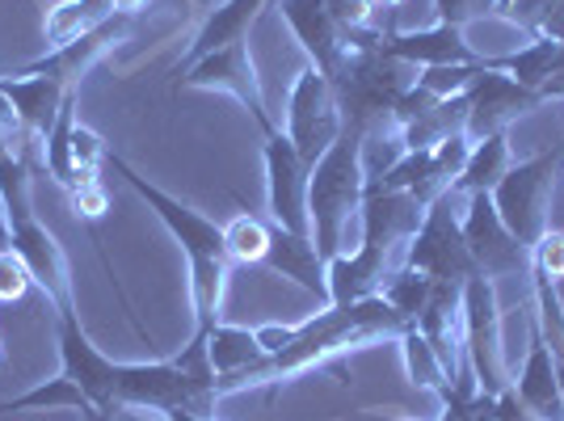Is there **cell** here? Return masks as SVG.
<instances>
[{
	"label": "cell",
	"mask_w": 564,
	"mask_h": 421,
	"mask_svg": "<svg viewBox=\"0 0 564 421\" xmlns=\"http://www.w3.org/2000/svg\"><path fill=\"white\" fill-rule=\"evenodd\" d=\"M400 346H404V367H409V379H413V384H422V388H430V392H438V388L451 379L447 367H443V358H438L434 346L417 333V325H409L404 333H400Z\"/></svg>",
	"instance_id": "cell-33"
},
{
	"label": "cell",
	"mask_w": 564,
	"mask_h": 421,
	"mask_svg": "<svg viewBox=\"0 0 564 421\" xmlns=\"http://www.w3.org/2000/svg\"><path fill=\"white\" fill-rule=\"evenodd\" d=\"M0 94L4 101L13 106V115L22 122V131L30 136L34 143H43L51 136V127H55V118L64 110V101H68V89L59 85V80H51L43 72H13V76H4L0 80Z\"/></svg>",
	"instance_id": "cell-17"
},
{
	"label": "cell",
	"mask_w": 564,
	"mask_h": 421,
	"mask_svg": "<svg viewBox=\"0 0 564 421\" xmlns=\"http://www.w3.org/2000/svg\"><path fill=\"white\" fill-rule=\"evenodd\" d=\"M430 152H434V164L447 173L451 186H455V177L464 173V164H468V156H471V140H468V136H451V140L434 143Z\"/></svg>",
	"instance_id": "cell-42"
},
{
	"label": "cell",
	"mask_w": 564,
	"mask_h": 421,
	"mask_svg": "<svg viewBox=\"0 0 564 421\" xmlns=\"http://www.w3.org/2000/svg\"><path fill=\"white\" fill-rule=\"evenodd\" d=\"M68 198L80 219H101V215H106V203H110V198H106V186H101V177H97V182H85V186H76Z\"/></svg>",
	"instance_id": "cell-43"
},
{
	"label": "cell",
	"mask_w": 564,
	"mask_h": 421,
	"mask_svg": "<svg viewBox=\"0 0 564 421\" xmlns=\"http://www.w3.org/2000/svg\"><path fill=\"white\" fill-rule=\"evenodd\" d=\"M325 9H329V18L337 22V30H341V39H346L350 30L376 25V4H371V0H325Z\"/></svg>",
	"instance_id": "cell-40"
},
{
	"label": "cell",
	"mask_w": 564,
	"mask_h": 421,
	"mask_svg": "<svg viewBox=\"0 0 564 421\" xmlns=\"http://www.w3.org/2000/svg\"><path fill=\"white\" fill-rule=\"evenodd\" d=\"M0 207L9 219V249L25 261L30 279L47 291V300L59 307H72V274L68 258L59 249V240L43 228L39 210H34V194H30V161L4 152L0 156Z\"/></svg>",
	"instance_id": "cell-4"
},
{
	"label": "cell",
	"mask_w": 564,
	"mask_h": 421,
	"mask_svg": "<svg viewBox=\"0 0 564 421\" xmlns=\"http://www.w3.org/2000/svg\"><path fill=\"white\" fill-rule=\"evenodd\" d=\"M261 266L282 274V279L300 282L307 295H316V304L329 307V266H325L312 236H295L279 224H270V249H265Z\"/></svg>",
	"instance_id": "cell-20"
},
{
	"label": "cell",
	"mask_w": 564,
	"mask_h": 421,
	"mask_svg": "<svg viewBox=\"0 0 564 421\" xmlns=\"http://www.w3.org/2000/svg\"><path fill=\"white\" fill-rule=\"evenodd\" d=\"M9 249V219H4V207H0V253Z\"/></svg>",
	"instance_id": "cell-47"
},
{
	"label": "cell",
	"mask_w": 564,
	"mask_h": 421,
	"mask_svg": "<svg viewBox=\"0 0 564 421\" xmlns=\"http://www.w3.org/2000/svg\"><path fill=\"white\" fill-rule=\"evenodd\" d=\"M367 136L346 131L329 143V152L312 164L307 177V215H312V240L321 249V258L329 266L341 245H346V224L358 215L362 194H367V164H362Z\"/></svg>",
	"instance_id": "cell-3"
},
{
	"label": "cell",
	"mask_w": 564,
	"mask_h": 421,
	"mask_svg": "<svg viewBox=\"0 0 564 421\" xmlns=\"http://www.w3.org/2000/svg\"><path fill=\"white\" fill-rule=\"evenodd\" d=\"M85 421H161V418H148V413H135V409H118V413H85Z\"/></svg>",
	"instance_id": "cell-45"
},
{
	"label": "cell",
	"mask_w": 564,
	"mask_h": 421,
	"mask_svg": "<svg viewBox=\"0 0 564 421\" xmlns=\"http://www.w3.org/2000/svg\"><path fill=\"white\" fill-rule=\"evenodd\" d=\"M362 240H376V245H409L413 233L422 228L425 207L409 194V190H388L379 186L376 177H367V194H362Z\"/></svg>",
	"instance_id": "cell-16"
},
{
	"label": "cell",
	"mask_w": 564,
	"mask_h": 421,
	"mask_svg": "<svg viewBox=\"0 0 564 421\" xmlns=\"http://www.w3.org/2000/svg\"><path fill=\"white\" fill-rule=\"evenodd\" d=\"M561 161H564V140L556 148L540 152V156H531V161L510 164L506 177L489 194L497 215H501V224L527 249H535V240L552 228L547 224V207H552V190H556V169H561Z\"/></svg>",
	"instance_id": "cell-5"
},
{
	"label": "cell",
	"mask_w": 564,
	"mask_h": 421,
	"mask_svg": "<svg viewBox=\"0 0 564 421\" xmlns=\"http://www.w3.org/2000/svg\"><path fill=\"white\" fill-rule=\"evenodd\" d=\"M59 358H64V375L76 379V388L89 397V404H94L97 413H110L118 363L106 358L89 342V333L76 321V307H59Z\"/></svg>",
	"instance_id": "cell-15"
},
{
	"label": "cell",
	"mask_w": 564,
	"mask_h": 421,
	"mask_svg": "<svg viewBox=\"0 0 564 421\" xmlns=\"http://www.w3.org/2000/svg\"><path fill=\"white\" fill-rule=\"evenodd\" d=\"M506 169H510V140H506V131H497V136L471 143L468 164L451 190L455 194H494V186L506 177Z\"/></svg>",
	"instance_id": "cell-26"
},
{
	"label": "cell",
	"mask_w": 564,
	"mask_h": 421,
	"mask_svg": "<svg viewBox=\"0 0 564 421\" xmlns=\"http://www.w3.org/2000/svg\"><path fill=\"white\" fill-rule=\"evenodd\" d=\"M341 127L358 136H379L383 122H392L397 101L417 85V68L383 51V39L367 51H346V60L329 76Z\"/></svg>",
	"instance_id": "cell-2"
},
{
	"label": "cell",
	"mask_w": 564,
	"mask_h": 421,
	"mask_svg": "<svg viewBox=\"0 0 564 421\" xmlns=\"http://www.w3.org/2000/svg\"><path fill=\"white\" fill-rule=\"evenodd\" d=\"M261 161H265V190H270V219L295 236H312V215H307V177L312 164L295 152L286 131H265L261 136Z\"/></svg>",
	"instance_id": "cell-11"
},
{
	"label": "cell",
	"mask_w": 564,
	"mask_h": 421,
	"mask_svg": "<svg viewBox=\"0 0 564 421\" xmlns=\"http://www.w3.org/2000/svg\"><path fill=\"white\" fill-rule=\"evenodd\" d=\"M131 13H118V18H110L106 25H97V30H89V34H80V39H72V43H64V47H51L43 51L39 60H30V64H22V76L25 72H43V76H51V80H59L68 94H80V80H85V72L94 68L97 60L106 55V51L115 47V43H122L127 39V30H131Z\"/></svg>",
	"instance_id": "cell-14"
},
{
	"label": "cell",
	"mask_w": 564,
	"mask_h": 421,
	"mask_svg": "<svg viewBox=\"0 0 564 421\" xmlns=\"http://www.w3.org/2000/svg\"><path fill=\"white\" fill-rule=\"evenodd\" d=\"M518 400L535 413V421H561L564 418V392H561V371H556V358L547 350L540 333V321L531 316V350L522 363V375L514 379Z\"/></svg>",
	"instance_id": "cell-22"
},
{
	"label": "cell",
	"mask_w": 564,
	"mask_h": 421,
	"mask_svg": "<svg viewBox=\"0 0 564 421\" xmlns=\"http://www.w3.org/2000/svg\"><path fill=\"white\" fill-rule=\"evenodd\" d=\"M464 97H468V127H464V136L471 143L506 131L514 118L531 115V110L543 106V97L535 89H522L518 80H510L506 72H494L489 64L480 68V76L471 80Z\"/></svg>",
	"instance_id": "cell-13"
},
{
	"label": "cell",
	"mask_w": 564,
	"mask_h": 421,
	"mask_svg": "<svg viewBox=\"0 0 564 421\" xmlns=\"http://www.w3.org/2000/svg\"><path fill=\"white\" fill-rule=\"evenodd\" d=\"M118 13H131V18H140V9H148L152 0H115Z\"/></svg>",
	"instance_id": "cell-46"
},
{
	"label": "cell",
	"mask_w": 564,
	"mask_h": 421,
	"mask_svg": "<svg viewBox=\"0 0 564 421\" xmlns=\"http://www.w3.org/2000/svg\"><path fill=\"white\" fill-rule=\"evenodd\" d=\"M547 4L552 0H497V18L501 22H510V25H518V30H527L531 39L540 34V22H543V13H547Z\"/></svg>",
	"instance_id": "cell-36"
},
{
	"label": "cell",
	"mask_w": 564,
	"mask_h": 421,
	"mask_svg": "<svg viewBox=\"0 0 564 421\" xmlns=\"http://www.w3.org/2000/svg\"><path fill=\"white\" fill-rule=\"evenodd\" d=\"M556 371H561V392H564V367H556ZM564 421V418H561Z\"/></svg>",
	"instance_id": "cell-49"
},
{
	"label": "cell",
	"mask_w": 564,
	"mask_h": 421,
	"mask_svg": "<svg viewBox=\"0 0 564 421\" xmlns=\"http://www.w3.org/2000/svg\"><path fill=\"white\" fill-rule=\"evenodd\" d=\"M182 85H189V89H224V94H232L236 101L253 115L261 136L274 131V118L265 110V97H261L258 72H253V60H249L245 39L212 51V55H203V60L189 64L186 72H177V89H182Z\"/></svg>",
	"instance_id": "cell-12"
},
{
	"label": "cell",
	"mask_w": 564,
	"mask_h": 421,
	"mask_svg": "<svg viewBox=\"0 0 564 421\" xmlns=\"http://www.w3.org/2000/svg\"><path fill=\"white\" fill-rule=\"evenodd\" d=\"M540 97H543V101H564V47H561V60H556V68H552V76L543 80Z\"/></svg>",
	"instance_id": "cell-44"
},
{
	"label": "cell",
	"mask_w": 564,
	"mask_h": 421,
	"mask_svg": "<svg viewBox=\"0 0 564 421\" xmlns=\"http://www.w3.org/2000/svg\"><path fill=\"white\" fill-rule=\"evenodd\" d=\"M430 291H434V279H425V274H417V270H400V274H392V282H383V300L397 307L400 316L413 325L417 321V312L425 307V300H430Z\"/></svg>",
	"instance_id": "cell-34"
},
{
	"label": "cell",
	"mask_w": 564,
	"mask_h": 421,
	"mask_svg": "<svg viewBox=\"0 0 564 421\" xmlns=\"http://www.w3.org/2000/svg\"><path fill=\"white\" fill-rule=\"evenodd\" d=\"M388 258L392 249L376 245V240H362L358 253H337L329 261V304H358V300H371L383 291V274H388Z\"/></svg>",
	"instance_id": "cell-23"
},
{
	"label": "cell",
	"mask_w": 564,
	"mask_h": 421,
	"mask_svg": "<svg viewBox=\"0 0 564 421\" xmlns=\"http://www.w3.org/2000/svg\"><path fill=\"white\" fill-rule=\"evenodd\" d=\"M383 51L388 55H397L404 64H413V68H443V64H476V60H485V55H476L471 43L464 39V30L459 25H425V30H388L383 34Z\"/></svg>",
	"instance_id": "cell-18"
},
{
	"label": "cell",
	"mask_w": 564,
	"mask_h": 421,
	"mask_svg": "<svg viewBox=\"0 0 564 421\" xmlns=\"http://www.w3.org/2000/svg\"><path fill=\"white\" fill-rule=\"evenodd\" d=\"M404 328H409V321L383 295L358 300V304H329L300 328H291V342L282 350L261 354L258 363L245 367V371L219 375L215 379V397H228V392H240V388H258V384H282L286 375L321 367L337 354L358 350V346L379 342V337H400Z\"/></svg>",
	"instance_id": "cell-1"
},
{
	"label": "cell",
	"mask_w": 564,
	"mask_h": 421,
	"mask_svg": "<svg viewBox=\"0 0 564 421\" xmlns=\"http://www.w3.org/2000/svg\"><path fill=\"white\" fill-rule=\"evenodd\" d=\"M261 342L253 328H240V325H215L212 328V367H215V379L219 375H232V371H245V367H253L261 358Z\"/></svg>",
	"instance_id": "cell-30"
},
{
	"label": "cell",
	"mask_w": 564,
	"mask_h": 421,
	"mask_svg": "<svg viewBox=\"0 0 564 421\" xmlns=\"http://www.w3.org/2000/svg\"><path fill=\"white\" fill-rule=\"evenodd\" d=\"M337 136H341V110H337L329 76L307 64L286 97V140L295 143L304 164H316Z\"/></svg>",
	"instance_id": "cell-10"
},
{
	"label": "cell",
	"mask_w": 564,
	"mask_h": 421,
	"mask_svg": "<svg viewBox=\"0 0 564 421\" xmlns=\"http://www.w3.org/2000/svg\"><path fill=\"white\" fill-rule=\"evenodd\" d=\"M76 97L72 94L64 101V110L55 118V127H51V136L43 140V169H47L51 177L59 182L64 190L76 186V164H72V136H76Z\"/></svg>",
	"instance_id": "cell-31"
},
{
	"label": "cell",
	"mask_w": 564,
	"mask_h": 421,
	"mask_svg": "<svg viewBox=\"0 0 564 421\" xmlns=\"http://www.w3.org/2000/svg\"><path fill=\"white\" fill-rule=\"evenodd\" d=\"M279 9H282V18H286V25L295 30L300 47L307 51L312 68L333 76L337 64L346 60V39H341L337 22L329 18L325 0H279Z\"/></svg>",
	"instance_id": "cell-21"
},
{
	"label": "cell",
	"mask_w": 564,
	"mask_h": 421,
	"mask_svg": "<svg viewBox=\"0 0 564 421\" xmlns=\"http://www.w3.org/2000/svg\"><path fill=\"white\" fill-rule=\"evenodd\" d=\"M404 421H413V418H404Z\"/></svg>",
	"instance_id": "cell-51"
},
{
	"label": "cell",
	"mask_w": 564,
	"mask_h": 421,
	"mask_svg": "<svg viewBox=\"0 0 564 421\" xmlns=\"http://www.w3.org/2000/svg\"><path fill=\"white\" fill-rule=\"evenodd\" d=\"M224 245H228V261L261 266V261H265V249H270V224H265L261 215L240 210L232 224L224 228Z\"/></svg>",
	"instance_id": "cell-32"
},
{
	"label": "cell",
	"mask_w": 564,
	"mask_h": 421,
	"mask_svg": "<svg viewBox=\"0 0 564 421\" xmlns=\"http://www.w3.org/2000/svg\"><path fill=\"white\" fill-rule=\"evenodd\" d=\"M561 47L564 43H552V39H531V43L518 47L514 55H489L485 64H489L494 72H506V76L518 80L522 89H535V94H540L543 80L552 76L556 60H561Z\"/></svg>",
	"instance_id": "cell-27"
},
{
	"label": "cell",
	"mask_w": 564,
	"mask_h": 421,
	"mask_svg": "<svg viewBox=\"0 0 564 421\" xmlns=\"http://www.w3.org/2000/svg\"><path fill=\"white\" fill-rule=\"evenodd\" d=\"M464 358L480 392L501 397L510 388L506 379V354H501V307H497V282L476 274L464 282Z\"/></svg>",
	"instance_id": "cell-8"
},
{
	"label": "cell",
	"mask_w": 564,
	"mask_h": 421,
	"mask_svg": "<svg viewBox=\"0 0 564 421\" xmlns=\"http://www.w3.org/2000/svg\"><path fill=\"white\" fill-rule=\"evenodd\" d=\"M376 9H397V4H404V0H371Z\"/></svg>",
	"instance_id": "cell-48"
},
{
	"label": "cell",
	"mask_w": 564,
	"mask_h": 421,
	"mask_svg": "<svg viewBox=\"0 0 564 421\" xmlns=\"http://www.w3.org/2000/svg\"><path fill=\"white\" fill-rule=\"evenodd\" d=\"M0 363H4V354H0Z\"/></svg>",
	"instance_id": "cell-50"
},
{
	"label": "cell",
	"mask_w": 564,
	"mask_h": 421,
	"mask_svg": "<svg viewBox=\"0 0 564 421\" xmlns=\"http://www.w3.org/2000/svg\"><path fill=\"white\" fill-rule=\"evenodd\" d=\"M30 270H25V261L13 253V249H4L0 253V304H13V300H22L25 287H30Z\"/></svg>",
	"instance_id": "cell-41"
},
{
	"label": "cell",
	"mask_w": 564,
	"mask_h": 421,
	"mask_svg": "<svg viewBox=\"0 0 564 421\" xmlns=\"http://www.w3.org/2000/svg\"><path fill=\"white\" fill-rule=\"evenodd\" d=\"M265 4H270V0H224V4H215L212 18H207L203 30L194 34L189 55L173 68V76H177V72H186L189 64H198V60H203V55H212V51L228 47V43H240V39L249 34L253 18H258Z\"/></svg>",
	"instance_id": "cell-24"
},
{
	"label": "cell",
	"mask_w": 564,
	"mask_h": 421,
	"mask_svg": "<svg viewBox=\"0 0 564 421\" xmlns=\"http://www.w3.org/2000/svg\"><path fill=\"white\" fill-rule=\"evenodd\" d=\"M459 224H464V240H468L471 261L480 266V274L494 282H518L531 295V249L501 224L494 198L468 194V210Z\"/></svg>",
	"instance_id": "cell-7"
},
{
	"label": "cell",
	"mask_w": 564,
	"mask_h": 421,
	"mask_svg": "<svg viewBox=\"0 0 564 421\" xmlns=\"http://www.w3.org/2000/svg\"><path fill=\"white\" fill-rule=\"evenodd\" d=\"M34 148H43V143H34L30 136H25L18 115H13V106H9L4 94H0V156H4V152H13V156L30 161V152H34Z\"/></svg>",
	"instance_id": "cell-39"
},
{
	"label": "cell",
	"mask_w": 564,
	"mask_h": 421,
	"mask_svg": "<svg viewBox=\"0 0 564 421\" xmlns=\"http://www.w3.org/2000/svg\"><path fill=\"white\" fill-rule=\"evenodd\" d=\"M531 270L547 274L552 282L564 279V233L547 228V233L535 240V249H531Z\"/></svg>",
	"instance_id": "cell-38"
},
{
	"label": "cell",
	"mask_w": 564,
	"mask_h": 421,
	"mask_svg": "<svg viewBox=\"0 0 564 421\" xmlns=\"http://www.w3.org/2000/svg\"><path fill=\"white\" fill-rule=\"evenodd\" d=\"M189 266V300H194V328L212 333L219 325V304H224V282H228V266L232 261L194 258Z\"/></svg>",
	"instance_id": "cell-28"
},
{
	"label": "cell",
	"mask_w": 564,
	"mask_h": 421,
	"mask_svg": "<svg viewBox=\"0 0 564 421\" xmlns=\"http://www.w3.org/2000/svg\"><path fill=\"white\" fill-rule=\"evenodd\" d=\"M25 409H76L80 418L94 413V404L76 388L72 375L47 379V384H39V388H30V392H22V397H13V400H0V413H25Z\"/></svg>",
	"instance_id": "cell-29"
},
{
	"label": "cell",
	"mask_w": 564,
	"mask_h": 421,
	"mask_svg": "<svg viewBox=\"0 0 564 421\" xmlns=\"http://www.w3.org/2000/svg\"><path fill=\"white\" fill-rule=\"evenodd\" d=\"M110 18H118L115 0H59V4H51L47 18H43L47 51L64 47V43L80 39V34H89V30L106 25Z\"/></svg>",
	"instance_id": "cell-25"
},
{
	"label": "cell",
	"mask_w": 564,
	"mask_h": 421,
	"mask_svg": "<svg viewBox=\"0 0 564 421\" xmlns=\"http://www.w3.org/2000/svg\"><path fill=\"white\" fill-rule=\"evenodd\" d=\"M485 68V60H476V64H443V68H422L417 72V85H422L425 94L434 97H459L468 94V85L480 76Z\"/></svg>",
	"instance_id": "cell-35"
},
{
	"label": "cell",
	"mask_w": 564,
	"mask_h": 421,
	"mask_svg": "<svg viewBox=\"0 0 564 421\" xmlns=\"http://www.w3.org/2000/svg\"><path fill=\"white\" fill-rule=\"evenodd\" d=\"M106 164H110L118 177H122L127 186L140 194L148 207L156 210V219L169 228V236L182 245L186 261H194V258L228 261V245H224V228H219V224H212L207 215H198V210L186 207V203H177V198H173V194H165L161 186H152L140 169H131V164L122 161L118 152H106Z\"/></svg>",
	"instance_id": "cell-9"
},
{
	"label": "cell",
	"mask_w": 564,
	"mask_h": 421,
	"mask_svg": "<svg viewBox=\"0 0 564 421\" xmlns=\"http://www.w3.org/2000/svg\"><path fill=\"white\" fill-rule=\"evenodd\" d=\"M451 198H455V190H447L443 198H434V203L425 207L422 228L413 233L409 249H404V266L434 282H455V287H464L468 279L480 274V266L471 261V249H468V240H464V224H459V215L451 210Z\"/></svg>",
	"instance_id": "cell-6"
},
{
	"label": "cell",
	"mask_w": 564,
	"mask_h": 421,
	"mask_svg": "<svg viewBox=\"0 0 564 421\" xmlns=\"http://www.w3.org/2000/svg\"><path fill=\"white\" fill-rule=\"evenodd\" d=\"M497 9V0H434V18L443 25H471L480 18H489Z\"/></svg>",
	"instance_id": "cell-37"
},
{
	"label": "cell",
	"mask_w": 564,
	"mask_h": 421,
	"mask_svg": "<svg viewBox=\"0 0 564 421\" xmlns=\"http://www.w3.org/2000/svg\"><path fill=\"white\" fill-rule=\"evenodd\" d=\"M413 325L434 346V354L443 358L447 375L459 371V363H464V287L434 282V291H430V300H425Z\"/></svg>",
	"instance_id": "cell-19"
}]
</instances>
